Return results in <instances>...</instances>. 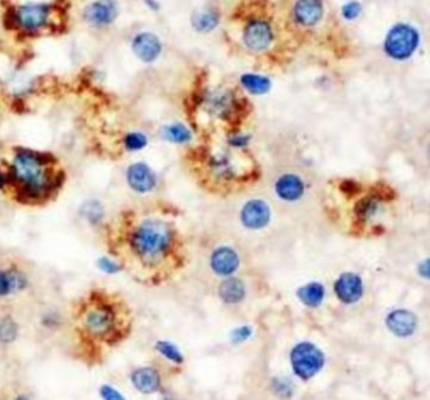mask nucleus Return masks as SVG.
Returning a JSON list of instances; mask_svg holds the SVG:
<instances>
[{
  "label": "nucleus",
  "instance_id": "27",
  "mask_svg": "<svg viewBox=\"0 0 430 400\" xmlns=\"http://www.w3.org/2000/svg\"><path fill=\"white\" fill-rule=\"evenodd\" d=\"M217 23L219 15L212 10H202L193 17V26L199 32H210L217 26Z\"/></svg>",
  "mask_w": 430,
  "mask_h": 400
},
{
  "label": "nucleus",
  "instance_id": "28",
  "mask_svg": "<svg viewBox=\"0 0 430 400\" xmlns=\"http://www.w3.org/2000/svg\"><path fill=\"white\" fill-rule=\"evenodd\" d=\"M97 268L105 274H117L124 269V264L115 257H104L97 260Z\"/></svg>",
  "mask_w": 430,
  "mask_h": 400
},
{
  "label": "nucleus",
  "instance_id": "10",
  "mask_svg": "<svg viewBox=\"0 0 430 400\" xmlns=\"http://www.w3.org/2000/svg\"><path fill=\"white\" fill-rule=\"evenodd\" d=\"M132 50L140 61L152 63L161 54V41L153 33L141 32L133 39Z\"/></svg>",
  "mask_w": 430,
  "mask_h": 400
},
{
  "label": "nucleus",
  "instance_id": "19",
  "mask_svg": "<svg viewBox=\"0 0 430 400\" xmlns=\"http://www.w3.org/2000/svg\"><path fill=\"white\" fill-rule=\"evenodd\" d=\"M219 293L224 302L230 304L239 303L245 297V286L240 279L228 278L225 282L221 283Z\"/></svg>",
  "mask_w": 430,
  "mask_h": 400
},
{
  "label": "nucleus",
  "instance_id": "29",
  "mask_svg": "<svg viewBox=\"0 0 430 400\" xmlns=\"http://www.w3.org/2000/svg\"><path fill=\"white\" fill-rule=\"evenodd\" d=\"M155 348L168 360H170L173 363H182V354L179 352V350L175 348L173 343L167 341H159L155 345Z\"/></svg>",
  "mask_w": 430,
  "mask_h": 400
},
{
  "label": "nucleus",
  "instance_id": "5",
  "mask_svg": "<svg viewBox=\"0 0 430 400\" xmlns=\"http://www.w3.org/2000/svg\"><path fill=\"white\" fill-rule=\"evenodd\" d=\"M293 369L299 378L311 379L321 370L324 356L321 350L309 342H302L293 348L292 355Z\"/></svg>",
  "mask_w": 430,
  "mask_h": 400
},
{
  "label": "nucleus",
  "instance_id": "23",
  "mask_svg": "<svg viewBox=\"0 0 430 400\" xmlns=\"http://www.w3.org/2000/svg\"><path fill=\"white\" fill-rule=\"evenodd\" d=\"M121 146L128 153L140 152L148 146V137L141 132H129L123 135Z\"/></svg>",
  "mask_w": 430,
  "mask_h": 400
},
{
  "label": "nucleus",
  "instance_id": "2",
  "mask_svg": "<svg viewBox=\"0 0 430 400\" xmlns=\"http://www.w3.org/2000/svg\"><path fill=\"white\" fill-rule=\"evenodd\" d=\"M173 244L175 231L170 223L158 217L126 215L119 226L109 230L111 255L124 267L133 261L144 268L158 267L167 259Z\"/></svg>",
  "mask_w": 430,
  "mask_h": 400
},
{
  "label": "nucleus",
  "instance_id": "22",
  "mask_svg": "<svg viewBox=\"0 0 430 400\" xmlns=\"http://www.w3.org/2000/svg\"><path fill=\"white\" fill-rule=\"evenodd\" d=\"M241 83L244 85L245 89L250 91L251 94H255V95L265 94L270 89L269 80L264 76H259V74H244L241 77Z\"/></svg>",
  "mask_w": 430,
  "mask_h": 400
},
{
  "label": "nucleus",
  "instance_id": "16",
  "mask_svg": "<svg viewBox=\"0 0 430 400\" xmlns=\"http://www.w3.org/2000/svg\"><path fill=\"white\" fill-rule=\"evenodd\" d=\"M130 380L139 393L153 394L161 389V377L153 368H139L133 371Z\"/></svg>",
  "mask_w": 430,
  "mask_h": 400
},
{
  "label": "nucleus",
  "instance_id": "17",
  "mask_svg": "<svg viewBox=\"0 0 430 400\" xmlns=\"http://www.w3.org/2000/svg\"><path fill=\"white\" fill-rule=\"evenodd\" d=\"M275 191L282 200L294 202L304 193V182L295 174H283L275 183Z\"/></svg>",
  "mask_w": 430,
  "mask_h": 400
},
{
  "label": "nucleus",
  "instance_id": "25",
  "mask_svg": "<svg viewBox=\"0 0 430 400\" xmlns=\"http://www.w3.org/2000/svg\"><path fill=\"white\" fill-rule=\"evenodd\" d=\"M162 133H163L164 139L173 141V143H179V144L187 143L192 138L190 130L182 124H170V126H164Z\"/></svg>",
  "mask_w": 430,
  "mask_h": 400
},
{
  "label": "nucleus",
  "instance_id": "3",
  "mask_svg": "<svg viewBox=\"0 0 430 400\" xmlns=\"http://www.w3.org/2000/svg\"><path fill=\"white\" fill-rule=\"evenodd\" d=\"M81 337L92 343L115 346L129 334V314L124 302L105 289H92L76 308Z\"/></svg>",
  "mask_w": 430,
  "mask_h": 400
},
{
  "label": "nucleus",
  "instance_id": "26",
  "mask_svg": "<svg viewBox=\"0 0 430 400\" xmlns=\"http://www.w3.org/2000/svg\"><path fill=\"white\" fill-rule=\"evenodd\" d=\"M380 210V200L376 197H366L358 203V220L361 221H369L372 217L378 215Z\"/></svg>",
  "mask_w": 430,
  "mask_h": 400
},
{
  "label": "nucleus",
  "instance_id": "7",
  "mask_svg": "<svg viewBox=\"0 0 430 400\" xmlns=\"http://www.w3.org/2000/svg\"><path fill=\"white\" fill-rule=\"evenodd\" d=\"M51 6L46 3H28L17 8L14 21L17 26L27 32H36L50 21Z\"/></svg>",
  "mask_w": 430,
  "mask_h": 400
},
{
  "label": "nucleus",
  "instance_id": "12",
  "mask_svg": "<svg viewBox=\"0 0 430 400\" xmlns=\"http://www.w3.org/2000/svg\"><path fill=\"white\" fill-rule=\"evenodd\" d=\"M270 220V208L264 201L251 200L241 211V221L251 230L265 228Z\"/></svg>",
  "mask_w": 430,
  "mask_h": 400
},
{
  "label": "nucleus",
  "instance_id": "4",
  "mask_svg": "<svg viewBox=\"0 0 430 400\" xmlns=\"http://www.w3.org/2000/svg\"><path fill=\"white\" fill-rule=\"evenodd\" d=\"M30 272L21 261H7L0 264V298L24 293L30 287Z\"/></svg>",
  "mask_w": 430,
  "mask_h": 400
},
{
  "label": "nucleus",
  "instance_id": "13",
  "mask_svg": "<svg viewBox=\"0 0 430 400\" xmlns=\"http://www.w3.org/2000/svg\"><path fill=\"white\" fill-rule=\"evenodd\" d=\"M273 33L269 24L262 21L250 23L244 33L245 43L254 51H263L268 48Z\"/></svg>",
  "mask_w": 430,
  "mask_h": 400
},
{
  "label": "nucleus",
  "instance_id": "11",
  "mask_svg": "<svg viewBox=\"0 0 430 400\" xmlns=\"http://www.w3.org/2000/svg\"><path fill=\"white\" fill-rule=\"evenodd\" d=\"M337 298L346 304L356 303L364 293L361 278L355 273H343L335 284Z\"/></svg>",
  "mask_w": 430,
  "mask_h": 400
},
{
  "label": "nucleus",
  "instance_id": "15",
  "mask_svg": "<svg viewBox=\"0 0 430 400\" xmlns=\"http://www.w3.org/2000/svg\"><path fill=\"white\" fill-rule=\"evenodd\" d=\"M387 325L396 336L408 337L414 334L418 321L414 313L407 310H396L387 316Z\"/></svg>",
  "mask_w": 430,
  "mask_h": 400
},
{
  "label": "nucleus",
  "instance_id": "6",
  "mask_svg": "<svg viewBox=\"0 0 430 400\" xmlns=\"http://www.w3.org/2000/svg\"><path fill=\"white\" fill-rule=\"evenodd\" d=\"M419 37L414 28L407 24H398L389 32L385 50L390 57L405 59L410 57L418 47Z\"/></svg>",
  "mask_w": 430,
  "mask_h": 400
},
{
  "label": "nucleus",
  "instance_id": "1",
  "mask_svg": "<svg viewBox=\"0 0 430 400\" xmlns=\"http://www.w3.org/2000/svg\"><path fill=\"white\" fill-rule=\"evenodd\" d=\"M1 164L7 174L4 193L24 208H43L56 200L66 185L63 166L47 150L13 147Z\"/></svg>",
  "mask_w": 430,
  "mask_h": 400
},
{
  "label": "nucleus",
  "instance_id": "33",
  "mask_svg": "<svg viewBox=\"0 0 430 400\" xmlns=\"http://www.w3.org/2000/svg\"><path fill=\"white\" fill-rule=\"evenodd\" d=\"M248 336H250V328H248V327H242L240 330L235 331L233 340H235V341H242V340L248 339Z\"/></svg>",
  "mask_w": 430,
  "mask_h": 400
},
{
  "label": "nucleus",
  "instance_id": "32",
  "mask_svg": "<svg viewBox=\"0 0 430 400\" xmlns=\"http://www.w3.org/2000/svg\"><path fill=\"white\" fill-rule=\"evenodd\" d=\"M361 13V6L356 3V1H352L346 4L342 9V14L344 18L347 19H355L358 18V15Z\"/></svg>",
  "mask_w": 430,
  "mask_h": 400
},
{
  "label": "nucleus",
  "instance_id": "9",
  "mask_svg": "<svg viewBox=\"0 0 430 400\" xmlns=\"http://www.w3.org/2000/svg\"><path fill=\"white\" fill-rule=\"evenodd\" d=\"M125 179L129 188L140 194L152 192L157 186V174L143 162L130 164L125 172Z\"/></svg>",
  "mask_w": 430,
  "mask_h": 400
},
{
  "label": "nucleus",
  "instance_id": "21",
  "mask_svg": "<svg viewBox=\"0 0 430 400\" xmlns=\"http://www.w3.org/2000/svg\"><path fill=\"white\" fill-rule=\"evenodd\" d=\"M298 297L308 307H317L324 298V288L320 283H311L299 289Z\"/></svg>",
  "mask_w": 430,
  "mask_h": 400
},
{
  "label": "nucleus",
  "instance_id": "24",
  "mask_svg": "<svg viewBox=\"0 0 430 400\" xmlns=\"http://www.w3.org/2000/svg\"><path fill=\"white\" fill-rule=\"evenodd\" d=\"M82 217L91 226H97L104 220V206L99 201H88L82 206Z\"/></svg>",
  "mask_w": 430,
  "mask_h": 400
},
{
  "label": "nucleus",
  "instance_id": "31",
  "mask_svg": "<svg viewBox=\"0 0 430 400\" xmlns=\"http://www.w3.org/2000/svg\"><path fill=\"white\" fill-rule=\"evenodd\" d=\"M100 395L102 400H126L123 394L111 386H102L100 388Z\"/></svg>",
  "mask_w": 430,
  "mask_h": 400
},
{
  "label": "nucleus",
  "instance_id": "35",
  "mask_svg": "<svg viewBox=\"0 0 430 400\" xmlns=\"http://www.w3.org/2000/svg\"><path fill=\"white\" fill-rule=\"evenodd\" d=\"M9 400H32L30 395L26 393H17Z\"/></svg>",
  "mask_w": 430,
  "mask_h": 400
},
{
  "label": "nucleus",
  "instance_id": "20",
  "mask_svg": "<svg viewBox=\"0 0 430 400\" xmlns=\"http://www.w3.org/2000/svg\"><path fill=\"white\" fill-rule=\"evenodd\" d=\"M21 332L19 323L10 313L0 314V346L10 345L18 339Z\"/></svg>",
  "mask_w": 430,
  "mask_h": 400
},
{
  "label": "nucleus",
  "instance_id": "34",
  "mask_svg": "<svg viewBox=\"0 0 430 400\" xmlns=\"http://www.w3.org/2000/svg\"><path fill=\"white\" fill-rule=\"evenodd\" d=\"M6 187H7V174L3 164H0V192H6Z\"/></svg>",
  "mask_w": 430,
  "mask_h": 400
},
{
  "label": "nucleus",
  "instance_id": "30",
  "mask_svg": "<svg viewBox=\"0 0 430 400\" xmlns=\"http://www.w3.org/2000/svg\"><path fill=\"white\" fill-rule=\"evenodd\" d=\"M41 325L46 330H52V331L59 330L62 325V316L57 311L44 312L41 319Z\"/></svg>",
  "mask_w": 430,
  "mask_h": 400
},
{
  "label": "nucleus",
  "instance_id": "18",
  "mask_svg": "<svg viewBox=\"0 0 430 400\" xmlns=\"http://www.w3.org/2000/svg\"><path fill=\"white\" fill-rule=\"evenodd\" d=\"M295 18L303 26H314L323 14L321 0H298L294 9Z\"/></svg>",
  "mask_w": 430,
  "mask_h": 400
},
{
  "label": "nucleus",
  "instance_id": "8",
  "mask_svg": "<svg viewBox=\"0 0 430 400\" xmlns=\"http://www.w3.org/2000/svg\"><path fill=\"white\" fill-rule=\"evenodd\" d=\"M119 7L115 0H95L84 9V21L95 28L109 27L117 21Z\"/></svg>",
  "mask_w": 430,
  "mask_h": 400
},
{
  "label": "nucleus",
  "instance_id": "14",
  "mask_svg": "<svg viewBox=\"0 0 430 400\" xmlns=\"http://www.w3.org/2000/svg\"><path fill=\"white\" fill-rule=\"evenodd\" d=\"M239 266H240L239 255L231 248L222 246L216 249L212 254L211 267L217 274L228 277L237 270Z\"/></svg>",
  "mask_w": 430,
  "mask_h": 400
}]
</instances>
